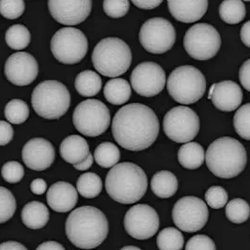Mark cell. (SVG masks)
Segmentation results:
<instances>
[{
  "instance_id": "cell-51",
  "label": "cell",
  "mask_w": 250,
  "mask_h": 250,
  "mask_svg": "<svg viewBox=\"0 0 250 250\" xmlns=\"http://www.w3.org/2000/svg\"><path fill=\"white\" fill-rule=\"evenodd\" d=\"M213 85L211 86V88H210V90H209V93H208V99L209 100H211V98H212V95H213Z\"/></svg>"
},
{
  "instance_id": "cell-41",
  "label": "cell",
  "mask_w": 250,
  "mask_h": 250,
  "mask_svg": "<svg viewBox=\"0 0 250 250\" xmlns=\"http://www.w3.org/2000/svg\"><path fill=\"white\" fill-rule=\"evenodd\" d=\"M186 250H216V248L211 238L200 234L193 236L188 241Z\"/></svg>"
},
{
  "instance_id": "cell-50",
  "label": "cell",
  "mask_w": 250,
  "mask_h": 250,
  "mask_svg": "<svg viewBox=\"0 0 250 250\" xmlns=\"http://www.w3.org/2000/svg\"><path fill=\"white\" fill-rule=\"evenodd\" d=\"M121 250H141L140 249H138L137 247H134V246H127L123 248Z\"/></svg>"
},
{
  "instance_id": "cell-44",
  "label": "cell",
  "mask_w": 250,
  "mask_h": 250,
  "mask_svg": "<svg viewBox=\"0 0 250 250\" xmlns=\"http://www.w3.org/2000/svg\"><path fill=\"white\" fill-rule=\"evenodd\" d=\"M133 4L142 10H152L157 8L163 0H131Z\"/></svg>"
},
{
  "instance_id": "cell-16",
  "label": "cell",
  "mask_w": 250,
  "mask_h": 250,
  "mask_svg": "<svg viewBox=\"0 0 250 250\" xmlns=\"http://www.w3.org/2000/svg\"><path fill=\"white\" fill-rule=\"evenodd\" d=\"M4 73L7 79L13 85L19 87L27 86L37 78V61L28 53H14L5 63Z\"/></svg>"
},
{
  "instance_id": "cell-9",
  "label": "cell",
  "mask_w": 250,
  "mask_h": 250,
  "mask_svg": "<svg viewBox=\"0 0 250 250\" xmlns=\"http://www.w3.org/2000/svg\"><path fill=\"white\" fill-rule=\"evenodd\" d=\"M51 51L57 61L63 64L80 62L88 52V39L75 27H63L51 40Z\"/></svg>"
},
{
  "instance_id": "cell-13",
  "label": "cell",
  "mask_w": 250,
  "mask_h": 250,
  "mask_svg": "<svg viewBox=\"0 0 250 250\" xmlns=\"http://www.w3.org/2000/svg\"><path fill=\"white\" fill-rule=\"evenodd\" d=\"M209 217L207 205L197 197H184L178 200L172 210L173 222L186 232H196L206 225Z\"/></svg>"
},
{
  "instance_id": "cell-1",
  "label": "cell",
  "mask_w": 250,
  "mask_h": 250,
  "mask_svg": "<svg viewBox=\"0 0 250 250\" xmlns=\"http://www.w3.org/2000/svg\"><path fill=\"white\" fill-rule=\"evenodd\" d=\"M159 121L154 111L143 104H126L115 114L112 135L125 150L140 151L150 147L159 134Z\"/></svg>"
},
{
  "instance_id": "cell-3",
  "label": "cell",
  "mask_w": 250,
  "mask_h": 250,
  "mask_svg": "<svg viewBox=\"0 0 250 250\" xmlns=\"http://www.w3.org/2000/svg\"><path fill=\"white\" fill-rule=\"evenodd\" d=\"M148 188L145 171L134 163L114 166L105 178V189L112 200L122 204H133L141 200Z\"/></svg>"
},
{
  "instance_id": "cell-17",
  "label": "cell",
  "mask_w": 250,
  "mask_h": 250,
  "mask_svg": "<svg viewBox=\"0 0 250 250\" xmlns=\"http://www.w3.org/2000/svg\"><path fill=\"white\" fill-rule=\"evenodd\" d=\"M91 8L92 0H48L52 17L62 25L81 24L89 16Z\"/></svg>"
},
{
  "instance_id": "cell-12",
  "label": "cell",
  "mask_w": 250,
  "mask_h": 250,
  "mask_svg": "<svg viewBox=\"0 0 250 250\" xmlns=\"http://www.w3.org/2000/svg\"><path fill=\"white\" fill-rule=\"evenodd\" d=\"M139 42L147 52L155 55L164 54L170 50L175 43V28L165 18H150L140 28Z\"/></svg>"
},
{
  "instance_id": "cell-28",
  "label": "cell",
  "mask_w": 250,
  "mask_h": 250,
  "mask_svg": "<svg viewBox=\"0 0 250 250\" xmlns=\"http://www.w3.org/2000/svg\"><path fill=\"white\" fill-rule=\"evenodd\" d=\"M219 15L227 24H239L246 17V6L242 0H224L219 6Z\"/></svg>"
},
{
  "instance_id": "cell-21",
  "label": "cell",
  "mask_w": 250,
  "mask_h": 250,
  "mask_svg": "<svg viewBox=\"0 0 250 250\" xmlns=\"http://www.w3.org/2000/svg\"><path fill=\"white\" fill-rule=\"evenodd\" d=\"M170 14L182 23L200 20L208 10V0H167Z\"/></svg>"
},
{
  "instance_id": "cell-35",
  "label": "cell",
  "mask_w": 250,
  "mask_h": 250,
  "mask_svg": "<svg viewBox=\"0 0 250 250\" xmlns=\"http://www.w3.org/2000/svg\"><path fill=\"white\" fill-rule=\"evenodd\" d=\"M234 129L241 138L250 140V103L238 109L233 117Z\"/></svg>"
},
{
  "instance_id": "cell-36",
  "label": "cell",
  "mask_w": 250,
  "mask_h": 250,
  "mask_svg": "<svg viewBox=\"0 0 250 250\" xmlns=\"http://www.w3.org/2000/svg\"><path fill=\"white\" fill-rule=\"evenodd\" d=\"M16 211V200L13 193L0 187V224L9 221Z\"/></svg>"
},
{
  "instance_id": "cell-20",
  "label": "cell",
  "mask_w": 250,
  "mask_h": 250,
  "mask_svg": "<svg viewBox=\"0 0 250 250\" xmlns=\"http://www.w3.org/2000/svg\"><path fill=\"white\" fill-rule=\"evenodd\" d=\"M46 200L53 211L68 213L75 208L78 194L73 185L66 182H58L48 189Z\"/></svg>"
},
{
  "instance_id": "cell-48",
  "label": "cell",
  "mask_w": 250,
  "mask_h": 250,
  "mask_svg": "<svg viewBox=\"0 0 250 250\" xmlns=\"http://www.w3.org/2000/svg\"><path fill=\"white\" fill-rule=\"evenodd\" d=\"M36 250H66L62 245L55 241H48L41 244Z\"/></svg>"
},
{
  "instance_id": "cell-43",
  "label": "cell",
  "mask_w": 250,
  "mask_h": 250,
  "mask_svg": "<svg viewBox=\"0 0 250 250\" xmlns=\"http://www.w3.org/2000/svg\"><path fill=\"white\" fill-rule=\"evenodd\" d=\"M239 79L245 89L250 91V59L241 66L239 71Z\"/></svg>"
},
{
  "instance_id": "cell-30",
  "label": "cell",
  "mask_w": 250,
  "mask_h": 250,
  "mask_svg": "<svg viewBox=\"0 0 250 250\" xmlns=\"http://www.w3.org/2000/svg\"><path fill=\"white\" fill-rule=\"evenodd\" d=\"M121 159V151L111 142H104L94 151V160L101 167L108 168L116 166Z\"/></svg>"
},
{
  "instance_id": "cell-27",
  "label": "cell",
  "mask_w": 250,
  "mask_h": 250,
  "mask_svg": "<svg viewBox=\"0 0 250 250\" xmlns=\"http://www.w3.org/2000/svg\"><path fill=\"white\" fill-rule=\"evenodd\" d=\"M75 89L84 97L95 96L102 88V79L97 73L87 70L81 72L75 77Z\"/></svg>"
},
{
  "instance_id": "cell-4",
  "label": "cell",
  "mask_w": 250,
  "mask_h": 250,
  "mask_svg": "<svg viewBox=\"0 0 250 250\" xmlns=\"http://www.w3.org/2000/svg\"><path fill=\"white\" fill-rule=\"evenodd\" d=\"M205 161L213 175L223 179H231L245 169L248 154L239 140L224 137L214 140L208 147Z\"/></svg>"
},
{
  "instance_id": "cell-24",
  "label": "cell",
  "mask_w": 250,
  "mask_h": 250,
  "mask_svg": "<svg viewBox=\"0 0 250 250\" xmlns=\"http://www.w3.org/2000/svg\"><path fill=\"white\" fill-rule=\"evenodd\" d=\"M151 190L160 199H168L175 195L178 189L176 176L167 170H161L155 173L150 182Z\"/></svg>"
},
{
  "instance_id": "cell-40",
  "label": "cell",
  "mask_w": 250,
  "mask_h": 250,
  "mask_svg": "<svg viewBox=\"0 0 250 250\" xmlns=\"http://www.w3.org/2000/svg\"><path fill=\"white\" fill-rule=\"evenodd\" d=\"M24 167L20 163L11 161L4 164L1 169V174L3 179L10 184H17L24 177Z\"/></svg>"
},
{
  "instance_id": "cell-34",
  "label": "cell",
  "mask_w": 250,
  "mask_h": 250,
  "mask_svg": "<svg viewBox=\"0 0 250 250\" xmlns=\"http://www.w3.org/2000/svg\"><path fill=\"white\" fill-rule=\"evenodd\" d=\"M5 117L11 124L21 125L29 117L28 105L20 99L10 101L5 107Z\"/></svg>"
},
{
  "instance_id": "cell-7",
  "label": "cell",
  "mask_w": 250,
  "mask_h": 250,
  "mask_svg": "<svg viewBox=\"0 0 250 250\" xmlns=\"http://www.w3.org/2000/svg\"><path fill=\"white\" fill-rule=\"evenodd\" d=\"M206 90V79L196 67L180 66L167 78V91L173 100L191 104L200 100Z\"/></svg>"
},
{
  "instance_id": "cell-8",
  "label": "cell",
  "mask_w": 250,
  "mask_h": 250,
  "mask_svg": "<svg viewBox=\"0 0 250 250\" xmlns=\"http://www.w3.org/2000/svg\"><path fill=\"white\" fill-rule=\"evenodd\" d=\"M73 123L75 129L82 135L90 138L98 137L109 127L110 111L101 101H83L75 107Z\"/></svg>"
},
{
  "instance_id": "cell-5",
  "label": "cell",
  "mask_w": 250,
  "mask_h": 250,
  "mask_svg": "<svg viewBox=\"0 0 250 250\" xmlns=\"http://www.w3.org/2000/svg\"><path fill=\"white\" fill-rule=\"evenodd\" d=\"M91 60L99 74L107 77H118L130 68L132 52L122 39L105 38L94 47Z\"/></svg>"
},
{
  "instance_id": "cell-10",
  "label": "cell",
  "mask_w": 250,
  "mask_h": 250,
  "mask_svg": "<svg viewBox=\"0 0 250 250\" xmlns=\"http://www.w3.org/2000/svg\"><path fill=\"white\" fill-rule=\"evenodd\" d=\"M184 46L194 60H211L221 47V37L213 25L200 23L191 26L184 38Z\"/></svg>"
},
{
  "instance_id": "cell-46",
  "label": "cell",
  "mask_w": 250,
  "mask_h": 250,
  "mask_svg": "<svg viewBox=\"0 0 250 250\" xmlns=\"http://www.w3.org/2000/svg\"><path fill=\"white\" fill-rule=\"evenodd\" d=\"M240 36H241V40H242L243 43L250 48V21L246 22L243 25L241 28Z\"/></svg>"
},
{
  "instance_id": "cell-6",
  "label": "cell",
  "mask_w": 250,
  "mask_h": 250,
  "mask_svg": "<svg viewBox=\"0 0 250 250\" xmlns=\"http://www.w3.org/2000/svg\"><path fill=\"white\" fill-rule=\"evenodd\" d=\"M31 104L38 115L46 120H57L68 111L71 95L62 83L56 80L41 82L31 95Z\"/></svg>"
},
{
  "instance_id": "cell-38",
  "label": "cell",
  "mask_w": 250,
  "mask_h": 250,
  "mask_svg": "<svg viewBox=\"0 0 250 250\" xmlns=\"http://www.w3.org/2000/svg\"><path fill=\"white\" fill-rule=\"evenodd\" d=\"M103 8L105 14L111 18H122L129 12V0H104Z\"/></svg>"
},
{
  "instance_id": "cell-2",
  "label": "cell",
  "mask_w": 250,
  "mask_h": 250,
  "mask_svg": "<svg viewBox=\"0 0 250 250\" xmlns=\"http://www.w3.org/2000/svg\"><path fill=\"white\" fill-rule=\"evenodd\" d=\"M109 231L104 213L92 206H82L69 214L65 232L76 248L92 250L103 244Z\"/></svg>"
},
{
  "instance_id": "cell-39",
  "label": "cell",
  "mask_w": 250,
  "mask_h": 250,
  "mask_svg": "<svg viewBox=\"0 0 250 250\" xmlns=\"http://www.w3.org/2000/svg\"><path fill=\"white\" fill-rule=\"evenodd\" d=\"M229 195L225 189L221 187H212L205 193V200L207 205L213 209H220L227 205Z\"/></svg>"
},
{
  "instance_id": "cell-33",
  "label": "cell",
  "mask_w": 250,
  "mask_h": 250,
  "mask_svg": "<svg viewBox=\"0 0 250 250\" xmlns=\"http://www.w3.org/2000/svg\"><path fill=\"white\" fill-rule=\"evenodd\" d=\"M226 216L235 224L246 222L250 216V204L242 199L230 200L226 205Z\"/></svg>"
},
{
  "instance_id": "cell-18",
  "label": "cell",
  "mask_w": 250,
  "mask_h": 250,
  "mask_svg": "<svg viewBox=\"0 0 250 250\" xmlns=\"http://www.w3.org/2000/svg\"><path fill=\"white\" fill-rule=\"evenodd\" d=\"M55 148L50 141L44 138H36L27 141L22 150V158L25 166L37 171L50 167L55 160Z\"/></svg>"
},
{
  "instance_id": "cell-19",
  "label": "cell",
  "mask_w": 250,
  "mask_h": 250,
  "mask_svg": "<svg viewBox=\"0 0 250 250\" xmlns=\"http://www.w3.org/2000/svg\"><path fill=\"white\" fill-rule=\"evenodd\" d=\"M211 100L218 110L230 112L237 109L243 101V91L237 83L226 80L213 84Z\"/></svg>"
},
{
  "instance_id": "cell-47",
  "label": "cell",
  "mask_w": 250,
  "mask_h": 250,
  "mask_svg": "<svg viewBox=\"0 0 250 250\" xmlns=\"http://www.w3.org/2000/svg\"><path fill=\"white\" fill-rule=\"evenodd\" d=\"M0 250H27V249L18 242L9 241L0 244Z\"/></svg>"
},
{
  "instance_id": "cell-42",
  "label": "cell",
  "mask_w": 250,
  "mask_h": 250,
  "mask_svg": "<svg viewBox=\"0 0 250 250\" xmlns=\"http://www.w3.org/2000/svg\"><path fill=\"white\" fill-rule=\"evenodd\" d=\"M13 127L7 122L0 121V146L9 144L13 138Z\"/></svg>"
},
{
  "instance_id": "cell-23",
  "label": "cell",
  "mask_w": 250,
  "mask_h": 250,
  "mask_svg": "<svg viewBox=\"0 0 250 250\" xmlns=\"http://www.w3.org/2000/svg\"><path fill=\"white\" fill-rule=\"evenodd\" d=\"M21 217L25 227L31 229H39L47 224L50 214L43 203L31 201L25 204L22 210Z\"/></svg>"
},
{
  "instance_id": "cell-31",
  "label": "cell",
  "mask_w": 250,
  "mask_h": 250,
  "mask_svg": "<svg viewBox=\"0 0 250 250\" xmlns=\"http://www.w3.org/2000/svg\"><path fill=\"white\" fill-rule=\"evenodd\" d=\"M5 41L9 47L13 50H22L30 43L31 36L25 25H13L7 30Z\"/></svg>"
},
{
  "instance_id": "cell-22",
  "label": "cell",
  "mask_w": 250,
  "mask_h": 250,
  "mask_svg": "<svg viewBox=\"0 0 250 250\" xmlns=\"http://www.w3.org/2000/svg\"><path fill=\"white\" fill-rule=\"evenodd\" d=\"M60 152L65 162L76 165L88 157L89 146L87 140L80 136H69L61 144Z\"/></svg>"
},
{
  "instance_id": "cell-14",
  "label": "cell",
  "mask_w": 250,
  "mask_h": 250,
  "mask_svg": "<svg viewBox=\"0 0 250 250\" xmlns=\"http://www.w3.org/2000/svg\"><path fill=\"white\" fill-rule=\"evenodd\" d=\"M159 226L158 213L147 204L135 205L125 214V230L131 237L138 240L152 237L158 231Z\"/></svg>"
},
{
  "instance_id": "cell-32",
  "label": "cell",
  "mask_w": 250,
  "mask_h": 250,
  "mask_svg": "<svg viewBox=\"0 0 250 250\" xmlns=\"http://www.w3.org/2000/svg\"><path fill=\"white\" fill-rule=\"evenodd\" d=\"M156 243L160 250H182L185 238L179 229L169 227L160 231Z\"/></svg>"
},
{
  "instance_id": "cell-11",
  "label": "cell",
  "mask_w": 250,
  "mask_h": 250,
  "mask_svg": "<svg viewBox=\"0 0 250 250\" xmlns=\"http://www.w3.org/2000/svg\"><path fill=\"white\" fill-rule=\"evenodd\" d=\"M200 118L188 106H176L164 117L163 129L166 136L177 143H188L200 132Z\"/></svg>"
},
{
  "instance_id": "cell-26",
  "label": "cell",
  "mask_w": 250,
  "mask_h": 250,
  "mask_svg": "<svg viewBox=\"0 0 250 250\" xmlns=\"http://www.w3.org/2000/svg\"><path fill=\"white\" fill-rule=\"evenodd\" d=\"M179 163L188 169H197L205 160V152L202 146L197 142H188L178 151Z\"/></svg>"
},
{
  "instance_id": "cell-52",
  "label": "cell",
  "mask_w": 250,
  "mask_h": 250,
  "mask_svg": "<svg viewBox=\"0 0 250 250\" xmlns=\"http://www.w3.org/2000/svg\"><path fill=\"white\" fill-rule=\"evenodd\" d=\"M243 1H250V0H243Z\"/></svg>"
},
{
  "instance_id": "cell-49",
  "label": "cell",
  "mask_w": 250,
  "mask_h": 250,
  "mask_svg": "<svg viewBox=\"0 0 250 250\" xmlns=\"http://www.w3.org/2000/svg\"><path fill=\"white\" fill-rule=\"evenodd\" d=\"M93 160L94 159H93L92 154L89 153L88 157L85 160H83L82 162L78 163L76 165H74V167H75V169H77V170H87L92 166Z\"/></svg>"
},
{
  "instance_id": "cell-37",
  "label": "cell",
  "mask_w": 250,
  "mask_h": 250,
  "mask_svg": "<svg viewBox=\"0 0 250 250\" xmlns=\"http://www.w3.org/2000/svg\"><path fill=\"white\" fill-rule=\"evenodd\" d=\"M25 8L24 0H0V14L10 20L19 18Z\"/></svg>"
},
{
  "instance_id": "cell-29",
  "label": "cell",
  "mask_w": 250,
  "mask_h": 250,
  "mask_svg": "<svg viewBox=\"0 0 250 250\" xmlns=\"http://www.w3.org/2000/svg\"><path fill=\"white\" fill-rule=\"evenodd\" d=\"M102 189V180L99 176L93 172H88L80 176L76 183V190L86 199L96 198L100 195Z\"/></svg>"
},
{
  "instance_id": "cell-15",
  "label": "cell",
  "mask_w": 250,
  "mask_h": 250,
  "mask_svg": "<svg viewBox=\"0 0 250 250\" xmlns=\"http://www.w3.org/2000/svg\"><path fill=\"white\" fill-rule=\"evenodd\" d=\"M166 73L157 63H140L131 74V85L143 97H153L162 91L166 85Z\"/></svg>"
},
{
  "instance_id": "cell-25",
  "label": "cell",
  "mask_w": 250,
  "mask_h": 250,
  "mask_svg": "<svg viewBox=\"0 0 250 250\" xmlns=\"http://www.w3.org/2000/svg\"><path fill=\"white\" fill-rule=\"evenodd\" d=\"M106 101L115 105H121L127 103L132 94L130 84L123 78H114L109 80L104 89Z\"/></svg>"
},
{
  "instance_id": "cell-45",
  "label": "cell",
  "mask_w": 250,
  "mask_h": 250,
  "mask_svg": "<svg viewBox=\"0 0 250 250\" xmlns=\"http://www.w3.org/2000/svg\"><path fill=\"white\" fill-rule=\"evenodd\" d=\"M47 189L46 182L42 179H35L30 185V190L35 195H42Z\"/></svg>"
}]
</instances>
